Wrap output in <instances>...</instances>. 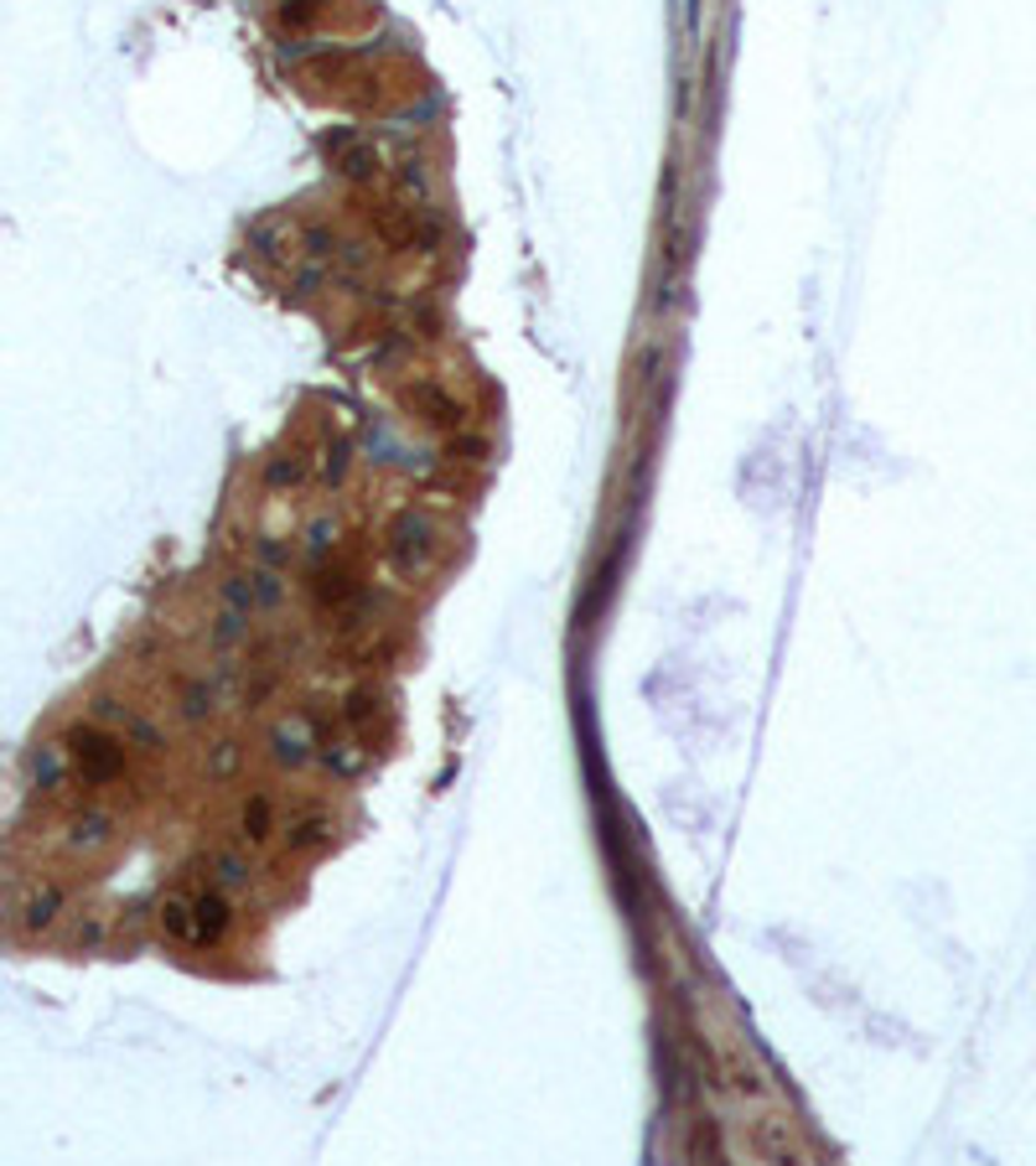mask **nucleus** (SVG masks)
<instances>
[{"instance_id":"f257e3e1","label":"nucleus","mask_w":1036,"mask_h":1166,"mask_svg":"<svg viewBox=\"0 0 1036 1166\" xmlns=\"http://www.w3.org/2000/svg\"><path fill=\"white\" fill-rule=\"evenodd\" d=\"M68 757L83 768V778H94V783H104V778H115L119 768H125V747H119L109 732H98V726H83V732L68 736Z\"/></svg>"},{"instance_id":"423d86ee","label":"nucleus","mask_w":1036,"mask_h":1166,"mask_svg":"<svg viewBox=\"0 0 1036 1166\" xmlns=\"http://www.w3.org/2000/svg\"><path fill=\"white\" fill-rule=\"evenodd\" d=\"M58 908H62L58 887H37V891H32V902H16V912H21V929H26V933L53 929V918H58Z\"/></svg>"},{"instance_id":"0eeeda50","label":"nucleus","mask_w":1036,"mask_h":1166,"mask_svg":"<svg viewBox=\"0 0 1036 1166\" xmlns=\"http://www.w3.org/2000/svg\"><path fill=\"white\" fill-rule=\"evenodd\" d=\"M322 846H333V819H322V814H306L301 825H291V850H322Z\"/></svg>"},{"instance_id":"6e6552de","label":"nucleus","mask_w":1036,"mask_h":1166,"mask_svg":"<svg viewBox=\"0 0 1036 1166\" xmlns=\"http://www.w3.org/2000/svg\"><path fill=\"white\" fill-rule=\"evenodd\" d=\"M161 929L182 938V944H193V897H166L161 902Z\"/></svg>"},{"instance_id":"7ed1b4c3","label":"nucleus","mask_w":1036,"mask_h":1166,"mask_svg":"<svg viewBox=\"0 0 1036 1166\" xmlns=\"http://www.w3.org/2000/svg\"><path fill=\"white\" fill-rule=\"evenodd\" d=\"M389 555H394V565H399L405 575H410V571H426V565H431V555H435L431 524H426V518H415V514H405L399 524H394Z\"/></svg>"},{"instance_id":"39448f33","label":"nucleus","mask_w":1036,"mask_h":1166,"mask_svg":"<svg viewBox=\"0 0 1036 1166\" xmlns=\"http://www.w3.org/2000/svg\"><path fill=\"white\" fill-rule=\"evenodd\" d=\"M238 835L249 840V846H265L275 835V804L270 793H249L244 798V809H238Z\"/></svg>"},{"instance_id":"1a4fd4ad","label":"nucleus","mask_w":1036,"mask_h":1166,"mask_svg":"<svg viewBox=\"0 0 1036 1166\" xmlns=\"http://www.w3.org/2000/svg\"><path fill=\"white\" fill-rule=\"evenodd\" d=\"M275 757L291 762V768H301V762H306V736L291 732V726H280V732H275Z\"/></svg>"},{"instance_id":"f03ea898","label":"nucleus","mask_w":1036,"mask_h":1166,"mask_svg":"<svg viewBox=\"0 0 1036 1166\" xmlns=\"http://www.w3.org/2000/svg\"><path fill=\"white\" fill-rule=\"evenodd\" d=\"M115 846H119V825L104 809H83L68 825V855H79V861H98V855H109Z\"/></svg>"},{"instance_id":"20e7f679","label":"nucleus","mask_w":1036,"mask_h":1166,"mask_svg":"<svg viewBox=\"0 0 1036 1166\" xmlns=\"http://www.w3.org/2000/svg\"><path fill=\"white\" fill-rule=\"evenodd\" d=\"M234 929V908L223 891H197L193 897V944L208 949V944H223V933Z\"/></svg>"}]
</instances>
